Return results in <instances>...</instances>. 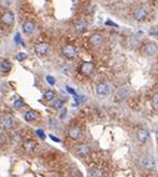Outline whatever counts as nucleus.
I'll return each mask as SVG.
<instances>
[{"label":"nucleus","mask_w":158,"mask_h":177,"mask_svg":"<svg viewBox=\"0 0 158 177\" xmlns=\"http://www.w3.org/2000/svg\"><path fill=\"white\" fill-rule=\"evenodd\" d=\"M141 166H142V169H145V170H155L157 167V161L153 156L147 155L145 157H142Z\"/></svg>","instance_id":"f257e3e1"},{"label":"nucleus","mask_w":158,"mask_h":177,"mask_svg":"<svg viewBox=\"0 0 158 177\" xmlns=\"http://www.w3.org/2000/svg\"><path fill=\"white\" fill-rule=\"evenodd\" d=\"M67 136L71 140H80L83 136V132L78 126H71L67 131Z\"/></svg>","instance_id":"f03ea898"},{"label":"nucleus","mask_w":158,"mask_h":177,"mask_svg":"<svg viewBox=\"0 0 158 177\" xmlns=\"http://www.w3.org/2000/svg\"><path fill=\"white\" fill-rule=\"evenodd\" d=\"M62 54H64V56L66 59L72 60V59H75L77 56V49L75 48V46H72V45H67V46H65V48H64Z\"/></svg>","instance_id":"7ed1b4c3"},{"label":"nucleus","mask_w":158,"mask_h":177,"mask_svg":"<svg viewBox=\"0 0 158 177\" xmlns=\"http://www.w3.org/2000/svg\"><path fill=\"white\" fill-rule=\"evenodd\" d=\"M146 18H147V11H146L145 8L139 6L137 9H134V11H133V19L134 20L143 21V20H146Z\"/></svg>","instance_id":"20e7f679"},{"label":"nucleus","mask_w":158,"mask_h":177,"mask_svg":"<svg viewBox=\"0 0 158 177\" xmlns=\"http://www.w3.org/2000/svg\"><path fill=\"white\" fill-rule=\"evenodd\" d=\"M14 125H15V122H14V120L10 116H4L0 120V127L3 130H11L14 127Z\"/></svg>","instance_id":"39448f33"},{"label":"nucleus","mask_w":158,"mask_h":177,"mask_svg":"<svg viewBox=\"0 0 158 177\" xmlns=\"http://www.w3.org/2000/svg\"><path fill=\"white\" fill-rule=\"evenodd\" d=\"M94 70H95V65L92 63H90V61H87V63H83L81 65L80 72L82 74V75H85V76H89V75H91V74L94 72Z\"/></svg>","instance_id":"423d86ee"},{"label":"nucleus","mask_w":158,"mask_h":177,"mask_svg":"<svg viewBox=\"0 0 158 177\" xmlns=\"http://www.w3.org/2000/svg\"><path fill=\"white\" fill-rule=\"evenodd\" d=\"M143 53L147 56H155L157 54V45L155 43H148L143 46Z\"/></svg>","instance_id":"0eeeda50"},{"label":"nucleus","mask_w":158,"mask_h":177,"mask_svg":"<svg viewBox=\"0 0 158 177\" xmlns=\"http://www.w3.org/2000/svg\"><path fill=\"white\" fill-rule=\"evenodd\" d=\"M148 138H150V133H148V131L146 129H139L137 131V140L139 142L145 143L148 141Z\"/></svg>","instance_id":"6e6552de"},{"label":"nucleus","mask_w":158,"mask_h":177,"mask_svg":"<svg viewBox=\"0 0 158 177\" xmlns=\"http://www.w3.org/2000/svg\"><path fill=\"white\" fill-rule=\"evenodd\" d=\"M90 153V146L89 145H80L76 148V155L78 157H86Z\"/></svg>","instance_id":"1a4fd4ad"},{"label":"nucleus","mask_w":158,"mask_h":177,"mask_svg":"<svg viewBox=\"0 0 158 177\" xmlns=\"http://www.w3.org/2000/svg\"><path fill=\"white\" fill-rule=\"evenodd\" d=\"M1 20L5 25H13L14 24V20H15V16H14V14L11 11H6L1 16Z\"/></svg>","instance_id":"9d476101"},{"label":"nucleus","mask_w":158,"mask_h":177,"mask_svg":"<svg viewBox=\"0 0 158 177\" xmlns=\"http://www.w3.org/2000/svg\"><path fill=\"white\" fill-rule=\"evenodd\" d=\"M35 51H36V54H38L39 56H45V55L49 53V45L48 44H39V45H36Z\"/></svg>","instance_id":"9b49d317"},{"label":"nucleus","mask_w":158,"mask_h":177,"mask_svg":"<svg viewBox=\"0 0 158 177\" xmlns=\"http://www.w3.org/2000/svg\"><path fill=\"white\" fill-rule=\"evenodd\" d=\"M22 31L27 35H31L32 32L35 31V24L32 21H25L24 24H22Z\"/></svg>","instance_id":"f8f14e48"},{"label":"nucleus","mask_w":158,"mask_h":177,"mask_svg":"<svg viewBox=\"0 0 158 177\" xmlns=\"http://www.w3.org/2000/svg\"><path fill=\"white\" fill-rule=\"evenodd\" d=\"M96 91H97V94H99L100 96H105V95H107V94H108L110 87H108L107 84L101 82V84H99V85H97Z\"/></svg>","instance_id":"ddd939ff"},{"label":"nucleus","mask_w":158,"mask_h":177,"mask_svg":"<svg viewBox=\"0 0 158 177\" xmlns=\"http://www.w3.org/2000/svg\"><path fill=\"white\" fill-rule=\"evenodd\" d=\"M102 41H103V38H102V35H100V34H94V35L90 36V43L95 46L101 45Z\"/></svg>","instance_id":"4468645a"},{"label":"nucleus","mask_w":158,"mask_h":177,"mask_svg":"<svg viewBox=\"0 0 158 177\" xmlns=\"http://www.w3.org/2000/svg\"><path fill=\"white\" fill-rule=\"evenodd\" d=\"M89 177H103V171L99 167H94L89 172Z\"/></svg>","instance_id":"2eb2a0df"},{"label":"nucleus","mask_w":158,"mask_h":177,"mask_svg":"<svg viewBox=\"0 0 158 177\" xmlns=\"http://www.w3.org/2000/svg\"><path fill=\"white\" fill-rule=\"evenodd\" d=\"M11 70V64L8 61V60H3L0 63V71L1 72H9Z\"/></svg>","instance_id":"dca6fc26"},{"label":"nucleus","mask_w":158,"mask_h":177,"mask_svg":"<svg viewBox=\"0 0 158 177\" xmlns=\"http://www.w3.org/2000/svg\"><path fill=\"white\" fill-rule=\"evenodd\" d=\"M35 147H36V142L32 141V140H27V141L24 142V148H25L26 151L31 152V151L35 150Z\"/></svg>","instance_id":"f3484780"},{"label":"nucleus","mask_w":158,"mask_h":177,"mask_svg":"<svg viewBox=\"0 0 158 177\" xmlns=\"http://www.w3.org/2000/svg\"><path fill=\"white\" fill-rule=\"evenodd\" d=\"M75 27H76V30H77V31H85V30H86V27H87V22H86L85 20H83V19H81V20H78V21L76 22Z\"/></svg>","instance_id":"a211bd4d"},{"label":"nucleus","mask_w":158,"mask_h":177,"mask_svg":"<svg viewBox=\"0 0 158 177\" xmlns=\"http://www.w3.org/2000/svg\"><path fill=\"white\" fill-rule=\"evenodd\" d=\"M36 112L35 111H27V112L25 114V116H24V119H25V121H27V122H31V121H34V120H36Z\"/></svg>","instance_id":"6ab92c4d"},{"label":"nucleus","mask_w":158,"mask_h":177,"mask_svg":"<svg viewBox=\"0 0 158 177\" xmlns=\"http://www.w3.org/2000/svg\"><path fill=\"white\" fill-rule=\"evenodd\" d=\"M51 107L55 109V110H60L64 107V101L62 100H59V99H55L52 101V105H51Z\"/></svg>","instance_id":"aec40b11"},{"label":"nucleus","mask_w":158,"mask_h":177,"mask_svg":"<svg viewBox=\"0 0 158 177\" xmlns=\"http://www.w3.org/2000/svg\"><path fill=\"white\" fill-rule=\"evenodd\" d=\"M44 99L48 100V101L55 100V94H54V91H46L45 94H44Z\"/></svg>","instance_id":"412c9836"},{"label":"nucleus","mask_w":158,"mask_h":177,"mask_svg":"<svg viewBox=\"0 0 158 177\" xmlns=\"http://www.w3.org/2000/svg\"><path fill=\"white\" fill-rule=\"evenodd\" d=\"M22 106H24V101H22L20 97H17V99L14 101V107H15V109H21Z\"/></svg>","instance_id":"4be33fe9"},{"label":"nucleus","mask_w":158,"mask_h":177,"mask_svg":"<svg viewBox=\"0 0 158 177\" xmlns=\"http://www.w3.org/2000/svg\"><path fill=\"white\" fill-rule=\"evenodd\" d=\"M16 60L17 61H24V60L27 58V55L26 54H24V53H19V54H16Z\"/></svg>","instance_id":"5701e85b"},{"label":"nucleus","mask_w":158,"mask_h":177,"mask_svg":"<svg viewBox=\"0 0 158 177\" xmlns=\"http://www.w3.org/2000/svg\"><path fill=\"white\" fill-rule=\"evenodd\" d=\"M127 95V91L124 90V92H123V88H121L120 90V94L117 95V97H120V99H124V96Z\"/></svg>","instance_id":"b1692460"},{"label":"nucleus","mask_w":158,"mask_h":177,"mask_svg":"<svg viewBox=\"0 0 158 177\" xmlns=\"http://www.w3.org/2000/svg\"><path fill=\"white\" fill-rule=\"evenodd\" d=\"M157 97H158V95L157 94H155V96H153V104H155V107L157 109V106H158V104H157V101H158V99H157Z\"/></svg>","instance_id":"393cba45"},{"label":"nucleus","mask_w":158,"mask_h":177,"mask_svg":"<svg viewBox=\"0 0 158 177\" xmlns=\"http://www.w3.org/2000/svg\"><path fill=\"white\" fill-rule=\"evenodd\" d=\"M36 133H38L39 136H40V138H45V133L41 131V130H38V131H36Z\"/></svg>","instance_id":"a878e982"},{"label":"nucleus","mask_w":158,"mask_h":177,"mask_svg":"<svg viewBox=\"0 0 158 177\" xmlns=\"http://www.w3.org/2000/svg\"><path fill=\"white\" fill-rule=\"evenodd\" d=\"M129 43H131V44H133V46H136L137 45V39L136 38H131V39H129Z\"/></svg>","instance_id":"bb28decb"},{"label":"nucleus","mask_w":158,"mask_h":177,"mask_svg":"<svg viewBox=\"0 0 158 177\" xmlns=\"http://www.w3.org/2000/svg\"><path fill=\"white\" fill-rule=\"evenodd\" d=\"M46 79H48L49 84H51V85H54V84H55V80H54V79L51 77V76H48V77H46Z\"/></svg>","instance_id":"cd10ccee"},{"label":"nucleus","mask_w":158,"mask_h":177,"mask_svg":"<svg viewBox=\"0 0 158 177\" xmlns=\"http://www.w3.org/2000/svg\"><path fill=\"white\" fill-rule=\"evenodd\" d=\"M4 142H5V136H0V147L4 145Z\"/></svg>","instance_id":"c85d7f7f"},{"label":"nucleus","mask_w":158,"mask_h":177,"mask_svg":"<svg viewBox=\"0 0 158 177\" xmlns=\"http://www.w3.org/2000/svg\"><path fill=\"white\" fill-rule=\"evenodd\" d=\"M50 137H51V138H52V140H54V141H56V142H59V138H56V137H55V136H54V135H50Z\"/></svg>","instance_id":"c756f323"},{"label":"nucleus","mask_w":158,"mask_h":177,"mask_svg":"<svg viewBox=\"0 0 158 177\" xmlns=\"http://www.w3.org/2000/svg\"><path fill=\"white\" fill-rule=\"evenodd\" d=\"M65 115H66V110L64 109V111L61 112V119H64V117H65Z\"/></svg>","instance_id":"7c9ffc66"}]
</instances>
